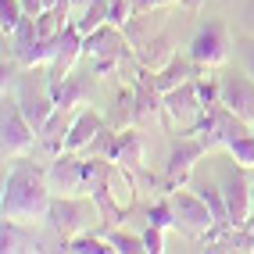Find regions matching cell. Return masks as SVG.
<instances>
[{
    "instance_id": "cell-1",
    "label": "cell",
    "mask_w": 254,
    "mask_h": 254,
    "mask_svg": "<svg viewBox=\"0 0 254 254\" xmlns=\"http://www.w3.org/2000/svg\"><path fill=\"white\" fill-rule=\"evenodd\" d=\"M54 204V190H50L47 172H40L32 161L18 158L14 168L4 176V197H0V215L14 218V222H40L50 215Z\"/></svg>"
},
{
    "instance_id": "cell-2",
    "label": "cell",
    "mask_w": 254,
    "mask_h": 254,
    "mask_svg": "<svg viewBox=\"0 0 254 254\" xmlns=\"http://www.w3.org/2000/svg\"><path fill=\"white\" fill-rule=\"evenodd\" d=\"M132 43L126 40V32H122V25H100L97 32H90L86 36V47H82V58H86L90 64H93V75H108V72H115L122 61H129L136 50H129Z\"/></svg>"
},
{
    "instance_id": "cell-3",
    "label": "cell",
    "mask_w": 254,
    "mask_h": 254,
    "mask_svg": "<svg viewBox=\"0 0 254 254\" xmlns=\"http://www.w3.org/2000/svg\"><path fill=\"white\" fill-rule=\"evenodd\" d=\"M47 218H50V226L58 229L61 240H72L79 233H90V226L97 218H104V215H100L97 200H82V197H72V193H61V197H54Z\"/></svg>"
},
{
    "instance_id": "cell-4",
    "label": "cell",
    "mask_w": 254,
    "mask_h": 254,
    "mask_svg": "<svg viewBox=\"0 0 254 254\" xmlns=\"http://www.w3.org/2000/svg\"><path fill=\"white\" fill-rule=\"evenodd\" d=\"M40 132L36 126L25 118L18 97H7L4 93V136H0V143H4V161H18V158H29L32 147H36Z\"/></svg>"
},
{
    "instance_id": "cell-5",
    "label": "cell",
    "mask_w": 254,
    "mask_h": 254,
    "mask_svg": "<svg viewBox=\"0 0 254 254\" xmlns=\"http://www.w3.org/2000/svg\"><path fill=\"white\" fill-rule=\"evenodd\" d=\"M229 25L222 18H208L200 22L193 40H190V58L197 61V68H222V64L229 61Z\"/></svg>"
},
{
    "instance_id": "cell-6",
    "label": "cell",
    "mask_w": 254,
    "mask_h": 254,
    "mask_svg": "<svg viewBox=\"0 0 254 254\" xmlns=\"http://www.w3.org/2000/svg\"><path fill=\"white\" fill-rule=\"evenodd\" d=\"M204 150L208 143L197 136V132H179V140H172V150H168V165H165V193H172L179 190V186H186V179H190L193 172V165L204 158Z\"/></svg>"
},
{
    "instance_id": "cell-7",
    "label": "cell",
    "mask_w": 254,
    "mask_h": 254,
    "mask_svg": "<svg viewBox=\"0 0 254 254\" xmlns=\"http://www.w3.org/2000/svg\"><path fill=\"white\" fill-rule=\"evenodd\" d=\"M251 129V122H244L240 115H233L222 100H215V104H208L204 111H200V122L193 126V132L200 140L208 143V150H215V147H226L236 132H247Z\"/></svg>"
},
{
    "instance_id": "cell-8",
    "label": "cell",
    "mask_w": 254,
    "mask_h": 254,
    "mask_svg": "<svg viewBox=\"0 0 254 254\" xmlns=\"http://www.w3.org/2000/svg\"><path fill=\"white\" fill-rule=\"evenodd\" d=\"M168 200H172V211H176V229H186L190 236H204L215 226V211L197 190L179 186V190L168 193Z\"/></svg>"
},
{
    "instance_id": "cell-9",
    "label": "cell",
    "mask_w": 254,
    "mask_h": 254,
    "mask_svg": "<svg viewBox=\"0 0 254 254\" xmlns=\"http://www.w3.org/2000/svg\"><path fill=\"white\" fill-rule=\"evenodd\" d=\"M132 126H147L165 118V93L158 90V79L150 68H140L136 82H132V108H129Z\"/></svg>"
},
{
    "instance_id": "cell-10",
    "label": "cell",
    "mask_w": 254,
    "mask_h": 254,
    "mask_svg": "<svg viewBox=\"0 0 254 254\" xmlns=\"http://www.w3.org/2000/svg\"><path fill=\"white\" fill-rule=\"evenodd\" d=\"M200 111H204V104H200V97H197L193 79L165 93V122L168 126H176L183 132H193V126L200 122Z\"/></svg>"
},
{
    "instance_id": "cell-11",
    "label": "cell",
    "mask_w": 254,
    "mask_h": 254,
    "mask_svg": "<svg viewBox=\"0 0 254 254\" xmlns=\"http://www.w3.org/2000/svg\"><path fill=\"white\" fill-rule=\"evenodd\" d=\"M251 168L244 165H236L226 186H222V193H226V211H229V222L233 226H247L251 218H254V183L247 179Z\"/></svg>"
},
{
    "instance_id": "cell-12",
    "label": "cell",
    "mask_w": 254,
    "mask_h": 254,
    "mask_svg": "<svg viewBox=\"0 0 254 254\" xmlns=\"http://www.w3.org/2000/svg\"><path fill=\"white\" fill-rule=\"evenodd\" d=\"M50 190L58 193H72V197H86V158L82 154H58L47 168Z\"/></svg>"
},
{
    "instance_id": "cell-13",
    "label": "cell",
    "mask_w": 254,
    "mask_h": 254,
    "mask_svg": "<svg viewBox=\"0 0 254 254\" xmlns=\"http://www.w3.org/2000/svg\"><path fill=\"white\" fill-rule=\"evenodd\" d=\"M82 47H86V36H82L79 25L72 22L68 29L61 32V40H58V54H54V61L47 64V86H50V90L61 86V82L75 72V61L82 58Z\"/></svg>"
},
{
    "instance_id": "cell-14",
    "label": "cell",
    "mask_w": 254,
    "mask_h": 254,
    "mask_svg": "<svg viewBox=\"0 0 254 254\" xmlns=\"http://www.w3.org/2000/svg\"><path fill=\"white\" fill-rule=\"evenodd\" d=\"M218 82H222L218 100H222L233 115H240L244 122L254 126V75H247V72H222Z\"/></svg>"
},
{
    "instance_id": "cell-15",
    "label": "cell",
    "mask_w": 254,
    "mask_h": 254,
    "mask_svg": "<svg viewBox=\"0 0 254 254\" xmlns=\"http://www.w3.org/2000/svg\"><path fill=\"white\" fill-rule=\"evenodd\" d=\"M14 97H18V104H22V111H25V118L32 126H36V132L47 126V118L58 111V100H54V93H50V86L43 82V86H32V82L25 79L18 90H14Z\"/></svg>"
},
{
    "instance_id": "cell-16",
    "label": "cell",
    "mask_w": 254,
    "mask_h": 254,
    "mask_svg": "<svg viewBox=\"0 0 254 254\" xmlns=\"http://www.w3.org/2000/svg\"><path fill=\"white\" fill-rule=\"evenodd\" d=\"M136 61L140 68H150V72H161L168 61L176 58V40L168 36V32H154V36H143L136 47Z\"/></svg>"
},
{
    "instance_id": "cell-17",
    "label": "cell",
    "mask_w": 254,
    "mask_h": 254,
    "mask_svg": "<svg viewBox=\"0 0 254 254\" xmlns=\"http://www.w3.org/2000/svg\"><path fill=\"white\" fill-rule=\"evenodd\" d=\"M100 129H104V115L93 111V108H79L75 122L68 129V136H64V150H68V154H82V150L97 140Z\"/></svg>"
},
{
    "instance_id": "cell-18",
    "label": "cell",
    "mask_w": 254,
    "mask_h": 254,
    "mask_svg": "<svg viewBox=\"0 0 254 254\" xmlns=\"http://www.w3.org/2000/svg\"><path fill=\"white\" fill-rule=\"evenodd\" d=\"M58 100V108H79V104H86V100L93 97V75H68L61 82V86L50 90Z\"/></svg>"
},
{
    "instance_id": "cell-19",
    "label": "cell",
    "mask_w": 254,
    "mask_h": 254,
    "mask_svg": "<svg viewBox=\"0 0 254 254\" xmlns=\"http://www.w3.org/2000/svg\"><path fill=\"white\" fill-rule=\"evenodd\" d=\"M115 161L126 165L132 176L143 168V136L136 132V126H129L118 132V143H115Z\"/></svg>"
},
{
    "instance_id": "cell-20",
    "label": "cell",
    "mask_w": 254,
    "mask_h": 254,
    "mask_svg": "<svg viewBox=\"0 0 254 254\" xmlns=\"http://www.w3.org/2000/svg\"><path fill=\"white\" fill-rule=\"evenodd\" d=\"M29 222H14V218H4L0 226V251L4 254H22V251H40L43 244L32 233H25Z\"/></svg>"
},
{
    "instance_id": "cell-21",
    "label": "cell",
    "mask_w": 254,
    "mask_h": 254,
    "mask_svg": "<svg viewBox=\"0 0 254 254\" xmlns=\"http://www.w3.org/2000/svg\"><path fill=\"white\" fill-rule=\"evenodd\" d=\"M193 75H197V61H193V58H179V54H176L172 61H168L161 72H154L158 90H161V93H168V90L183 86V82H190Z\"/></svg>"
},
{
    "instance_id": "cell-22",
    "label": "cell",
    "mask_w": 254,
    "mask_h": 254,
    "mask_svg": "<svg viewBox=\"0 0 254 254\" xmlns=\"http://www.w3.org/2000/svg\"><path fill=\"white\" fill-rule=\"evenodd\" d=\"M72 22L79 25L82 36H90V32L111 22V0H90L86 7H79V18H72Z\"/></svg>"
},
{
    "instance_id": "cell-23",
    "label": "cell",
    "mask_w": 254,
    "mask_h": 254,
    "mask_svg": "<svg viewBox=\"0 0 254 254\" xmlns=\"http://www.w3.org/2000/svg\"><path fill=\"white\" fill-rule=\"evenodd\" d=\"M64 251L68 254H115L108 236H97V233H79L72 240H64Z\"/></svg>"
},
{
    "instance_id": "cell-24",
    "label": "cell",
    "mask_w": 254,
    "mask_h": 254,
    "mask_svg": "<svg viewBox=\"0 0 254 254\" xmlns=\"http://www.w3.org/2000/svg\"><path fill=\"white\" fill-rule=\"evenodd\" d=\"M226 150L233 154L236 165H244V168H251V172H254V132H251V129H247V132H236V136L226 143Z\"/></svg>"
},
{
    "instance_id": "cell-25",
    "label": "cell",
    "mask_w": 254,
    "mask_h": 254,
    "mask_svg": "<svg viewBox=\"0 0 254 254\" xmlns=\"http://www.w3.org/2000/svg\"><path fill=\"white\" fill-rule=\"evenodd\" d=\"M108 240L115 247V254H147V240L136 233H122V229H111Z\"/></svg>"
},
{
    "instance_id": "cell-26",
    "label": "cell",
    "mask_w": 254,
    "mask_h": 254,
    "mask_svg": "<svg viewBox=\"0 0 254 254\" xmlns=\"http://www.w3.org/2000/svg\"><path fill=\"white\" fill-rule=\"evenodd\" d=\"M22 18H25V4L22 0H0V32H4V36H11Z\"/></svg>"
},
{
    "instance_id": "cell-27",
    "label": "cell",
    "mask_w": 254,
    "mask_h": 254,
    "mask_svg": "<svg viewBox=\"0 0 254 254\" xmlns=\"http://www.w3.org/2000/svg\"><path fill=\"white\" fill-rule=\"evenodd\" d=\"M147 222H150V226H158V229H176V211H172V200L161 197L158 204H150V208H147Z\"/></svg>"
},
{
    "instance_id": "cell-28",
    "label": "cell",
    "mask_w": 254,
    "mask_h": 254,
    "mask_svg": "<svg viewBox=\"0 0 254 254\" xmlns=\"http://www.w3.org/2000/svg\"><path fill=\"white\" fill-rule=\"evenodd\" d=\"M115 143H118V132H111V129L104 126V129L97 132V140L82 150V154H90V158H111V161H115Z\"/></svg>"
},
{
    "instance_id": "cell-29",
    "label": "cell",
    "mask_w": 254,
    "mask_h": 254,
    "mask_svg": "<svg viewBox=\"0 0 254 254\" xmlns=\"http://www.w3.org/2000/svg\"><path fill=\"white\" fill-rule=\"evenodd\" d=\"M143 240H147V254H161V251H165V229H158V226L147 222Z\"/></svg>"
},
{
    "instance_id": "cell-30",
    "label": "cell",
    "mask_w": 254,
    "mask_h": 254,
    "mask_svg": "<svg viewBox=\"0 0 254 254\" xmlns=\"http://www.w3.org/2000/svg\"><path fill=\"white\" fill-rule=\"evenodd\" d=\"M240 54H244V72L254 75V36L240 40Z\"/></svg>"
},
{
    "instance_id": "cell-31",
    "label": "cell",
    "mask_w": 254,
    "mask_h": 254,
    "mask_svg": "<svg viewBox=\"0 0 254 254\" xmlns=\"http://www.w3.org/2000/svg\"><path fill=\"white\" fill-rule=\"evenodd\" d=\"M22 4H25V14H32V18H40L47 11V0H22Z\"/></svg>"
},
{
    "instance_id": "cell-32",
    "label": "cell",
    "mask_w": 254,
    "mask_h": 254,
    "mask_svg": "<svg viewBox=\"0 0 254 254\" xmlns=\"http://www.w3.org/2000/svg\"><path fill=\"white\" fill-rule=\"evenodd\" d=\"M147 11H158V0H132V14H147Z\"/></svg>"
},
{
    "instance_id": "cell-33",
    "label": "cell",
    "mask_w": 254,
    "mask_h": 254,
    "mask_svg": "<svg viewBox=\"0 0 254 254\" xmlns=\"http://www.w3.org/2000/svg\"><path fill=\"white\" fill-rule=\"evenodd\" d=\"M168 4H179V0H158V7H168Z\"/></svg>"
},
{
    "instance_id": "cell-34",
    "label": "cell",
    "mask_w": 254,
    "mask_h": 254,
    "mask_svg": "<svg viewBox=\"0 0 254 254\" xmlns=\"http://www.w3.org/2000/svg\"><path fill=\"white\" fill-rule=\"evenodd\" d=\"M72 4H75V7H86V4H90V0H72Z\"/></svg>"
},
{
    "instance_id": "cell-35",
    "label": "cell",
    "mask_w": 254,
    "mask_h": 254,
    "mask_svg": "<svg viewBox=\"0 0 254 254\" xmlns=\"http://www.w3.org/2000/svg\"><path fill=\"white\" fill-rule=\"evenodd\" d=\"M54 4H58V0H47V7H54Z\"/></svg>"
},
{
    "instance_id": "cell-36",
    "label": "cell",
    "mask_w": 254,
    "mask_h": 254,
    "mask_svg": "<svg viewBox=\"0 0 254 254\" xmlns=\"http://www.w3.org/2000/svg\"><path fill=\"white\" fill-rule=\"evenodd\" d=\"M251 226H254V218H251Z\"/></svg>"
}]
</instances>
